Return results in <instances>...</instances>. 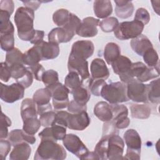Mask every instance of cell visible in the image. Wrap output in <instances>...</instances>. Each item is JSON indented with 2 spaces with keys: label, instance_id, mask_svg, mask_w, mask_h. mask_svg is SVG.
I'll list each match as a JSON object with an SVG mask.
<instances>
[{
  "label": "cell",
  "instance_id": "6da1fadb",
  "mask_svg": "<svg viewBox=\"0 0 160 160\" xmlns=\"http://www.w3.org/2000/svg\"><path fill=\"white\" fill-rule=\"evenodd\" d=\"M18 37L22 41H31L34 37L36 29H34V11L26 7L17 9L14 17Z\"/></svg>",
  "mask_w": 160,
  "mask_h": 160
},
{
  "label": "cell",
  "instance_id": "7a4b0ae2",
  "mask_svg": "<svg viewBox=\"0 0 160 160\" xmlns=\"http://www.w3.org/2000/svg\"><path fill=\"white\" fill-rule=\"evenodd\" d=\"M67 156L64 148L56 141L50 139L41 140L36 150L35 160H62Z\"/></svg>",
  "mask_w": 160,
  "mask_h": 160
},
{
  "label": "cell",
  "instance_id": "3957f363",
  "mask_svg": "<svg viewBox=\"0 0 160 160\" xmlns=\"http://www.w3.org/2000/svg\"><path fill=\"white\" fill-rule=\"evenodd\" d=\"M101 96L110 104H118L129 100L127 96L126 84L122 82H114L106 84Z\"/></svg>",
  "mask_w": 160,
  "mask_h": 160
},
{
  "label": "cell",
  "instance_id": "277c9868",
  "mask_svg": "<svg viewBox=\"0 0 160 160\" xmlns=\"http://www.w3.org/2000/svg\"><path fill=\"white\" fill-rule=\"evenodd\" d=\"M144 28V25L136 20L124 21L118 24L114 31V34L117 39L120 40L134 39L141 34Z\"/></svg>",
  "mask_w": 160,
  "mask_h": 160
},
{
  "label": "cell",
  "instance_id": "5b68a950",
  "mask_svg": "<svg viewBox=\"0 0 160 160\" xmlns=\"http://www.w3.org/2000/svg\"><path fill=\"white\" fill-rule=\"evenodd\" d=\"M46 88L51 93L52 105L55 109H62L68 106L70 102L68 97L70 91L65 85L58 82Z\"/></svg>",
  "mask_w": 160,
  "mask_h": 160
},
{
  "label": "cell",
  "instance_id": "8992f818",
  "mask_svg": "<svg viewBox=\"0 0 160 160\" xmlns=\"http://www.w3.org/2000/svg\"><path fill=\"white\" fill-rule=\"evenodd\" d=\"M132 62L126 56H120L111 65L115 74L119 75L121 82L127 84L134 78L131 72Z\"/></svg>",
  "mask_w": 160,
  "mask_h": 160
},
{
  "label": "cell",
  "instance_id": "52a82bcc",
  "mask_svg": "<svg viewBox=\"0 0 160 160\" xmlns=\"http://www.w3.org/2000/svg\"><path fill=\"white\" fill-rule=\"evenodd\" d=\"M131 72L134 78H136V79L141 82L155 79L159 76V66L150 68L142 62L132 63Z\"/></svg>",
  "mask_w": 160,
  "mask_h": 160
},
{
  "label": "cell",
  "instance_id": "ba28073f",
  "mask_svg": "<svg viewBox=\"0 0 160 160\" xmlns=\"http://www.w3.org/2000/svg\"><path fill=\"white\" fill-rule=\"evenodd\" d=\"M127 96L129 99L136 102L146 103L147 84L139 81L134 78L126 84Z\"/></svg>",
  "mask_w": 160,
  "mask_h": 160
},
{
  "label": "cell",
  "instance_id": "9c48e42d",
  "mask_svg": "<svg viewBox=\"0 0 160 160\" xmlns=\"http://www.w3.org/2000/svg\"><path fill=\"white\" fill-rule=\"evenodd\" d=\"M62 143L68 151L81 159L89 151L81 139L74 134H66L62 140Z\"/></svg>",
  "mask_w": 160,
  "mask_h": 160
},
{
  "label": "cell",
  "instance_id": "30bf717a",
  "mask_svg": "<svg viewBox=\"0 0 160 160\" xmlns=\"http://www.w3.org/2000/svg\"><path fill=\"white\" fill-rule=\"evenodd\" d=\"M24 88L18 83L6 85L1 83L0 98L5 102L13 103L24 97Z\"/></svg>",
  "mask_w": 160,
  "mask_h": 160
},
{
  "label": "cell",
  "instance_id": "8fae6325",
  "mask_svg": "<svg viewBox=\"0 0 160 160\" xmlns=\"http://www.w3.org/2000/svg\"><path fill=\"white\" fill-rule=\"evenodd\" d=\"M112 111V118L110 122L118 129L128 128L130 124V119L128 117V109L123 104H111Z\"/></svg>",
  "mask_w": 160,
  "mask_h": 160
},
{
  "label": "cell",
  "instance_id": "7c38bea8",
  "mask_svg": "<svg viewBox=\"0 0 160 160\" xmlns=\"http://www.w3.org/2000/svg\"><path fill=\"white\" fill-rule=\"evenodd\" d=\"M68 68L69 72L73 71L78 73L82 81L90 78L88 62L86 59L70 54L68 61Z\"/></svg>",
  "mask_w": 160,
  "mask_h": 160
},
{
  "label": "cell",
  "instance_id": "4fadbf2b",
  "mask_svg": "<svg viewBox=\"0 0 160 160\" xmlns=\"http://www.w3.org/2000/svg\"><path fill=\"white\" fill-rule=\"evenodd\" d=\"M124 142L118 134L108 136L107 157L109 160L123 159Z\"/></svg>",
  "mask_w": 160,
  "mask_h": 160
},
{
  "label": "cell",
  "instance_id": "5bb4252c",
  "mask_svg": "<svg viewBox=\"0 0 160 160\" xmlns=\"http://www.w3.org/2000/svg\"><path fill=\"white\" fill-rule=\"evenodd\" d=\"M51 98V93L47 88L39 89L34 93L32 99L36 104L39 115L52 111V106L50 103Z\"/></svg>",
  "mask_w": 160,
  "mask_h": 160
},
{
  "label": "cell",
  "instance_id": "9a60e30c",
  "mask_svg": "<svg viewBox=\"0 0 160 160\" xmlns=\"http://www.w3.org/2000/svg\"><path fill=\"white\" fill-rule=\"evenodd\" d=\"M99 20L93 17H87L82 19L77 29L76 34L83 38L94 37L98 34Z\"/></svg>",
  "mask_w": 160,
  "mask_h": 160
},
{
  "label": "cell",
  "instance_id": "2e32d148",
  "mask_svg": "<svg viewBox=\"0 0 160 160\" xmlns=\"http://www.w3.org/2000/svg\"><path fill=\"white\" fill-rule=\"evenodd\" d=\"M94 44L91 41L81 40L73 43L70 54L84 59L92 56L94 53Z\"/></svg>",
  "mask_w": 160,
  "mask_h": 160
},
{
  "label": "cell",
  "instance_id": "e0dca14e",
  "mask_svg": "<svg viewBox=\"0 0 160 160\" xmlns=\"http://www.w3.org/2000/svg\"><path fill=\"white\" fill-rule=\"evenodd\" d=\"M91 119L86 111L78 114H70L68 120V126L70 129L83 131L89 125Z\"/></svg>",
  "mask_w": 160,
  "mask_h": 160
},
{
  "label": "cell",
  "instance_id": "ac0fdd59",
  "mask_svg": "<svg viewBox=\"0 0 160 160\" xmlns=\"http://www.w3.org/2000/svg\"><path fill=\"white\" fill-rule=\"evenodd\" d=\"M66 136V128L56 124L50 127H46L39 133V137L41 140L50 139L56 142L58 140H63Z\"/></svg>",
  "mask_w": 160,
  "mask_h": 160
},
{
  "label": "cell",
  "instance_id": "d6986e66",
  "mask_svg": "<svg viewBox=\"0 0 160 160\" xmlns=\"http://www.w3.org/2000/svg\"><path fill=\"white\" fill-rule=\"evenodd\" d=\"M90 71L91 78L94 79L106 80L109 76V71L104 61L100 58H95L92 61Z\"/></svg>",
  "mask_w": 160,
  "mask_h": 160
},
{
  "label": "cell",
  "instance_id": "ffe728a7",
  "mask_svg": "<svg viewBox=\"0 0 160 160\" xmlns=\"http://www.w3.org/2000/svg\"><path fill=\"white\" fill-rule=\"evenodd\" d=\"M75 34L62 27L52 29L48 34L49 42L56 44L66 43L70 41Z\"/></svg>",
  "mask_w": 160,
  "mask_h": 160
},
{
  "label": "cell",
  "instance_id": "44dd1931",
  "mask_svg": "<svg viewBox=\"0 0 160 160\" xmlns=\"http://www.w3.org/2000/svg\"><path fill=\"white\" fill-rule=\"evenodd\" d=\"M123 138L127 146V150L141 152V139L136 130L133 129L127 130L124 133Z\"/></svg>",
  "mask_w": 160,
  "mask_h": 160
},
{
  "label": "cell",
  "instance_id": "7402d4cb",
  "mask_svg": "<svg viewBox=\"0 0 160 160\" xmlns=\"http://www.w3.org/2000/svg\"><path fill=\"white\" fill-rule=\"evenodd\" d=\"M8 140L13 146L22 142H27L29 144H33L36 141V138L33 135L26 133L23 129L12 130L9 133Z\"/></svg>",
  "mask_w": 160,
  "mask_h": 160
},
{
  "label": "cell",
  "instance_id": "603a6c76",
  "mask_svg": "<svg viewBox=\"0 0 160 160\" xmlns=\"http://www.w3.org/2000/svg\"><path fill=\"white\" fill-rule=\"evenodd\" d=\"M38 45L40 49L42 61L55 59L59 54L60 49L58 44L43 41Z\"/></svg>",
  "mask_w": 160,
  "mask_h": 160
},
{
  "label": "cell",
  "instance_id": "cb8c5ba5",
  "mask_svg": "<svg viewBox=\"0 0 160 160\" xmlns=\"http://www.w3.org/2000/svg\"><path fill=\"white\" fill-rule=\"evenodd\" d=\"M130 45L133 51L141 56L148 49L153 48L152 44L148 38L142 34L136 38L132 39Z\"/></svg>",
  "mask_w": 160,
  "mask_h": 160
},
{
  "label": "cell",
  "instance_id": "d4e9b609",
  "mask_svg": "<svg viewBox=\"0 0 160 160\" xmlns=\"http://www.w3.org/2000/svg\"><path fill=\"white\" fill-rule=\"evenodd\" d=\"M31 153L29 144L22 142L14 146L9 155L11 160H27Z\"/></svg>",
  "mask_w": 160,
  "mask_h": 160
},
{
  "label": "cell",
  "instance_id": "484cf974",
  "mask_svg": "<svg viewBox=\"0 0 160 160\" xmlns=\"http://www.w3.org/2000/svg\"><path fill=\"white\" fill-rule=\"evenodd\" d=\"M94 115L103 122L110 121L112 118V111L111 104L105 101L98 102L94 108Z\"/></svg>",
  "mask_w": 160,
  "mask_h": 160
},
{
  "label": "cell",
  "instance_id": "4316f807",
  "mask_svg": "<svg viewBox=\"0 0 160 160\" xmlns=\"http://www.w3.org/2000/svg\"><path fill=\"white\" fill-rule=\"evenodd\" d=\"M38 114L36 104L33 99L30 98L24 99L21 106V116L22 121L29 118H37Z\"/></svg>",
  "mask_w": 160,
  "mask_h": 160
},
{
  "label": "cell",
  "instance_id": "83f0119b",
  "mask_svg": "<svg viewBox=\"0 0 160 160\" xmlns=\"http://www.w3.org/2000/svg\"><path fill=\"white\" fill-rule=\"evenodd\" d=\"M93 9L96 17L100 19H105L112 14V6L110 1L97 0L94 1Z\"/></svg>",
  "mask_w": 160,
  "mask_h": 160
},
{
  "label": "cell",
  "instance_id": "f1b7e54d",
  "mask_svg": "<svg viewBox=\"0 0 160 160\" xmlns=\"http://www.w3.org/2000/svg\"><path fill=\"white\" fill-rule=\"evenodd\" d=\"M116 4L115 13L121 19H127L131 17L134 12V6L129 1H114Z\"/></svg>",
  "mask_w": 160,
  "mask_h": 160
},
{
  "label": "cell",
  "instance_id": "f546056e",
  "mask_svg": "<svg viewBox=\"0 0 160 160\" xmlns=\"http://www.w3.org/2000/svg\"><path fill=\"white\" fill-rule=\"evenodd\" d=\"M41 61H42V59L38 45H34L23 53V63L28 67L36 65Z\"/></svg>",
  "mask_w": 160,
  "mask_h": 160
},
{
  "label": "cell",
  "instance_id": "4dcf8cb0",
  "mask_svg": "<svg viewBox=\"0 0 160 160\" xmlns=\"http://www.w3.org/2000/svg\"><path fill=\"white\" fill-rule=\"evenodd\" d=\"M121 56V48L115 42H108L104 48V58L106 62L111 65Z\"/></svg>",
  "mask_w": 160,
  "mask_h": 160
},
{
  "label": "cell",
  "instance_id": "1f68e13d",
  "mask_svg": "<svg viewBox=\"0 0 160 160\" xmlns=\"http://www.w3.org/2000/svg\"><path fill=\"white\" fill-rule=\"evenodd\" d=\"M159 78L153 80L147 84V99L148 101L152 104H159L160 102V88Z\"/></svg>",
  "mask_w": 160,
  "mask_h": 160
},
{
  "label": "cell",
  "instance_id": "d6a6232c",
  "mask_svg": "<svg viewBox=\"0 0 160 160\" xmlns=\"http://www.w3.org/2000/svg\"><path fill=\"white\" fill-rule=\"evenodd\" d=\"M131 117L132 118L145 119L148 118L151 113V109L148 104H132L130 106Z\"/></svg>",
  "mask_w": 160,
  "mask_h": 160
},
{
  "label": "cell",
  "instance_id": "836d02e7",
  "mask_svg": "<svg viewBox=\"0 0 160 160\" xmlns=\"http://www.w3.org/2000/svg\"><path fill=\"white\" fill-rule=\"evenodd\" d=\"M70 92L73 96L74 101L82 105L86 104L91 98V93L89 90L85 88L84 85L71 89Z\"/></svg>",
  "mask_w": 160,
  "mask_h": 160
},
{
  "label": "cell",
  "instance_id": "e575fe53",
  "mask_svg": "<svg viewBox=\"0 0 160 160\" xmlns=\"http://www.w3.org/2000/svg\"><path fill=\"white\" fill-rule=\"evenodd\" d=\"M71 13L66 9H59L53 13L52 21L58 26L63 27L68 22Z\"/></svg>",
  "mask_w": 160,
  "mask_h": 160
},
{
  "label": "cell",
  "instance_id": "d590c367",
  "mask_svg": "<svg viewBox=\"0 0 160 160\" xmlns=\"http://www.w3.org/2000/svg\"><path fill=\"white\" fill-rule=\"evenodd\" d=\"M5 62L10 66L16 64H24L23 53L18 48H14L6 52Z\"/></svg>",
  "mask_w": 160,
  "mask_h": 160
},
{
  "label": "cell",
  "instance_id": "8d00e7d4",
  "mask_svg": "<svg viewBox=\"0 0 160 160\" xmlns=\"http://www.w3.org/2000/svg\"><path fill=\"white\" fill-rule=\"evenodd\" d=\"M108 144V136H102L101 139L97 143L94 148V152L97 155L98 159L106 160Z\"/></svg>",
  "mask_w": 160,
  "mask_h": 160
},
{
  "label": "cell",
  "instance_id": "74e56055",
  "mask_svg": "<svg viewBox=\"0 0 160 160\" xmlns=\"http://www.w3.org/2000/svg\"><path fill=\"white\" fill-rule=\"evenodd\" d=\"M142 56L147 66L155 68L159 66V56L154 48L148 49Z\"/></svg>",
  "mask_w": 160,
  "mask_h": 160
},
{
  "label": "cell",
  "instance_id": "f35d334b",
  "mask_svg": "<svg viewBox=\"0 0 160 160\" xmlns=\"http://www.w3.org/2000/svg\"><path fill=\"white\" fill-rule=\"evenodd\" d=\"M64 85L69 89H75L79 86L83 85V81L80 78L78 73L70 71L66 76L64 79Z\"/></svg>",
  "mask_w": 160,
  "mask_h": 160
},
{
  "label": "cell",
  "instance_id": "ab89813d",
  "mask_svg": "<svg viewBox=\"0 0 160 160\" xmlns=\"http://www.w3.org/2000/svg\"><path fill=\"white\" fill-rule=\"evenodd\" d=\"M41 126L39 119L38 118H29L23 120L22 129L31 135L35 134Z\"/></svg>",
  "mask_w": 160,
  "mask_h": 160
},
{
  "label": "cell",
  "instance_id": "60d3db41",
  "mask_svg": "<svg viewBox=\"0 0 160 160\" xmlns=\"http://www.w3.org/2000/svg\"><path fill=\"white\" fill-rule=\"evenodd\" d=\"M106 84V82L104 79L89 78L88 87L91 94L96 96H101L103 87Z\"/></svg>",
  "mask_w": 160,
  "mask_h": 160
},
{
  "label": "cell",
  "instance_id": "b9f144b4",
  "mask_svg": "<svg viewBox=\"0 0 160 160\" xmlns=\"http://www.w3.org/2000/svg\"><path fill=\"white\" fill-rule=\"evenodd\" d=\"M119 24V21L115 17H109L99 21V26L103 32H110L114 31Z\"/></svg>",
  "mask_w": 160,
  "mask_h": 160
},
{
  "label": "cell",
  "instance_id": "7bdbcfd3",
  "mask_svg": "<svg viewBox=\"0 0 160 160\" xmlns=\"http://www.w3.org/2000/svg\"><path fill=\"white\" fill-rule=\"evenodd\" d=\"M1 48L2 50L8 52L14 48V33L0 34Z\"/></svg>",
  "mask_w": 160,
  "mask_h": 160
},
{
  "label": "cell",
  "instance_id": "ee69618b",
  "mask_svg": "<svg viewBox=\"0 0 160 160\" xmlns=\"http://www.w3.org/2000/svg\"><path fill=\"white\" fill-rule=\"evenodd\" d=\"M58 73L53 69L45 71L43 72L41 78V81L46 86V87L58 82Z\"/></svg>",
  "mask_w": 160,
  "mask_h": 160
},
{
  "label": "cell",
  "instance_id": "f6af8a7d",
  "mask_svg": "<svg viewBox=\"0 0 160 160\" xmlns=\"http://www.w3.org/2000/svg\"><path fill=\"white\" fill-rule=\"evenodd\" d=\"M81 23V21L80 20V19L76 14L73 13H71L70 18L68 22L62 28H65L66 30L75 34H76L77 29L79 28Z\"/></svg>",
  "mask_w": 160,
  "mask_h": 160
},
{
  "label": "cell",
  "instance_id": "bcb514c9",
  "mask_svg": "<svg viewBox=\"0 0 160 160\" xmlns=\"http://www.w3.org/2000/svg\"><path fill=\"white\" fill-rule=\"evenodd\" d=\"M24 64H16L9 66L11 69V78L15 79L16 81L22 78L27 72L28 67L24 66Z\"/></svg>",
  "mask_w": 160,
  "mask_h": 160
},
{
  "label": "cell",
  "instance_id": "7dc6e473",
  "mask_svg": "<svg viewBox=\"0 0 160 160\" xmlns=\"http://www.w3.org/2000/svg\"><path fill=\"white\" fill-rule=\"evenodd\" d=\"M11 126V121L9 117L2 112L1 116V128H0V138H6L8 135V127Z\"/></svg>",
  "mask_w": 160,
  "mask_h": 160
},
{
  "label": "cell",
  "instance_id": "c3c4849f",
  "mask_svg": "<svg viewBox=\"0 0 160 160\" xmlns=\"http://www.w3.org/2000/svg\"><path fill=\"white\" fill-rule=\"evenodd\" d=\"M56 112L52 111H49L39 115V120L41 125L44 127H49L54 124Z\"/></svg>",
  "mask_w": 160,
  "mask_h": 160
},
{
  "label": "cell",
  "instance_id": "681fc988",
  "mask_svg": "<svg viewBox=\"0 0 160 160\" xmlns=\"http://www.w3.org/2000/svg\"><path fill=\"white\" fill-rule=\"evenodd\" d=\"M134 20L141 22L143 25L148 24L150 21V15L149 12L147 9L143 8L138 9L135 14Z\"/></svg>",
  "mask_w": 160,
  "mask_h": 160
},
{
  "label": "cell",
  "instance_id": "f907efd6",
  "mask_svg": "<svg viewBox=\"0 0 160 160\" xmlns=\"http://www.w3.org/2000/svg\"><path fill=\"white\" fill-rule=\"evenodd\" d=\"M0 79L3 82H8L11 78V67L6 62H2L0 64Z\"/></svg>",
  "mask_w": 160,
  "mask_h": 160
},
{
  "label": "cell",
  "instance_id": "816d5d0a",
  "mask_svg": "<svg viewBox=\"0 0 160 160\" xmlns=\"http://www.w3.org/2000/svg\"><path fill=\"white\" fill-rule=\"evenodd\" d=\"M70 113L65 111H60L56 112L54 124H59L67 128L68 120Z\"/></svg>",
  "mask_w": 160,
  "mask_h": 160
},
{
  "label": "cell",
  "instance_id": "f5cc1de1",
  "mask_svg": "<svg viewBox=\"0 0 160 160\" xmlns=\"http://www.w3.org/2000/svg\"><path fill=\"white\" fill-rule=\"evenodd\" d=\"M33 74L30 71V70L28 69L27 72L25 74V75L21 78V79L16 81V82L21 84L22 87H24V89L29 88L31 86L33 82Z\"/></svg>",
  "mask_w": 160,
  "mask_h": 160
},
{
  "label": "cell",
  "instance_id": "db71d44e",
  "mask_svg": "<svg viewBox=\"0 0 160 160\" xmlns=\"http://www.w3.org/2000/svg\"><path fill=\"white\" fill-rule=\"evenodd\" d=\"M11 143L9 141L1 139L0 141V156L1 160H4L11 148Z\"/></svg>",
  "mask_w": 160,
  "mask_h": 160
},
{
  "label": "cell",
  "instance_id": "11a10c76",
  "mask_svg": "<svg viewBox=\"0 0 160 160\" xmlns=\"http://www.w3.org/2000/svg\"><path fill=\"white\" fill-rule=\"evenodd\" d=\"M118 134V129L110 121L104 122L102 127V136H110Z\"/></svg>",
  "mask_w": 160,
  "mask_h": 160
},
{
  "label": "cell",
  "instance_id": "9f6ffc18",
  "mask_svg": "<svg viewBox=\"0 0 160 160\" xmlns=\"http://www.w3.org/2000/svg\"><path fill=\"white\" fill-rule=\"evenodd\" d=\"M68 109L70 112L72 114H78L83 111H86L87 106L86 104L82 105L72 100L69 102L68 106Z\"/></svg>",
  "mask_w": 160,
  "mask_h": 160
},
{
  "label": "cell",
  "instance_id": "6f0895ef",
  "mask_svg": "<svg viewBox=\"0 0 160 160\" xmlns=\"http://www.w3.org/2000/svg\"><path fill=\"white\" fill-rule=\"evenodd\" d=\"M28 68L30 70V71L32 72V74H33L34 78L37 81H41L42 74L45 71V70H44V68H43V66L41 64L38 63L36 65L29 66Z\"/></svg>",
  "mask_w": 160,
  "mask_h": 160
},
{
  "label": "cell",
  "instance_id": "680465c9",
  "mask_svg": "<svg viewBox=\"0 0 160 160\" xmlns=\"http://www.w3.org/2000/svg\"><path fill=\"white\" fill-rule=\"evenodd\" d=\"M14 4L11 0H1L0 1V11L8 12L11 15L14 11Z\"/></svg>",
  "mask_w": 160,
  "mask_h": 160
},
{
  "label": "cell",
  "instance_id": "91938a15",
  "mask_svg": "<svg viewBox=\"0 0 160 160\" xmlns=\"http://www.w3.org/2000/svg\"><path fill=\"white\" fill-rule=\"evenodd\" d=\"M44 36V32L41 30H36L35 34L33 38L30 41V42L34 45H38L43 41V38Z\"/></svg>",
  "mask_w": 160,
  "mask_h": 160
},
{
  "label": "cell",
  "instance_id": "94428289",
  "mask_svg": "<svg viewBox=\"0 0 160 160\" xmlns=\"http://www.w3.org/2000/svg\"><path fill=\"white\" fill-rule=\"evenodd\" d=\"M140 156H141V152H139L126 150V155L124 157H123V159H132V160H139V159H140Z\"/></svg>",
  "mask_w": 160,
  "mask_h": 160
},
{
  "label": "cell",
  "instance_id": "6125c7cd",
  "mask_svg": "<svg viewBox=\"0 0 160 160\" xmlns=\"http://www.w3.org/2000/svg\"><path fill=\"white\" fill-rule=\"evenodd\" d=\"M24 6L28 8L32 9L34 11L37 10L39 6H41V1H22Z\"/></svg>",
  "mask_w": 160,
  "mask_h": 160
},
{
  "label": "cell",
  "instance_id": "be15d7a7",
  "mask_svg": "<svg viewBox=\"0 0 160 160\" xmlns=\"http://www.w3.org/2000/svg\"><path fill=\"white\" fill-rule=\"evenodd\" d=\"M82 159H98V158L94 152L88 151Z\"/></svg>",
  "mask_w": 160,
  "mask_h": 160
}]
</instances>
